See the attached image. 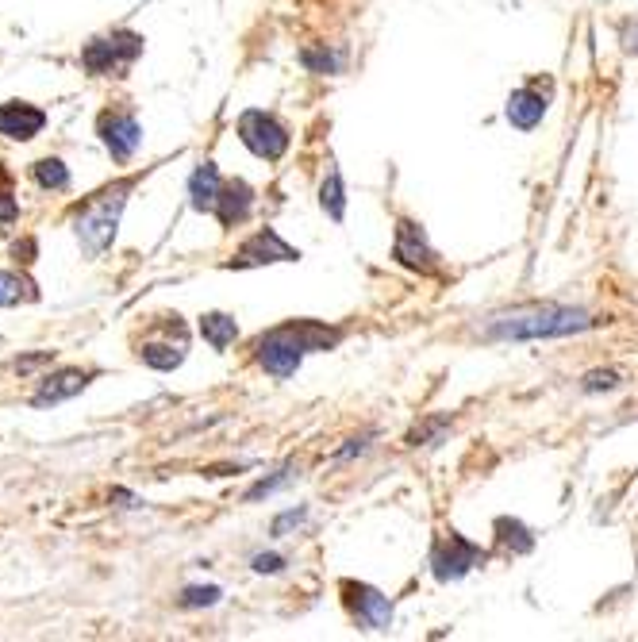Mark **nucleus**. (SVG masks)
Listing matches in <instances>:
<instances>
[{
	"label": "nucleus",
	"mask_w": 638,
	"mask_h": 642,
	"mask_svg": "<svg viewBox=\"0 0 638 642\" xmlns=\"http://www.w3.org/2000/svg\"><path fill=\"white\" fill-rule=\"evenodd\" d=\"M20 216V208H16V200L8 197V193H0V223H12Z\"/></svg>",
	"instance_id": "29"
},
{
	"label": "nucleus",
	"mask_w": 638,
	"mask_h": 642,
	"mask_svg": "<svg viewBox=\"0 0 638 642\" xmlns=\"http://www.w3.org/2000/svg\"><path fill=\"white\" fill-rule=\"evenodd\" d=\"M293 481V470H281V477H270V481H258L250 493H246V500H262V496H270V493H277L281 485H289Z\"/></svg>",
	"instance_id": "25"
},
{
	"label": "nucleus",
	"mask_w": 638,
	"mask_h": 642,
	"mask_svg": "<svg viewBox=\"0 0 638 642\" xmlns=\"http://www.w3.org/2000/svg\"><path fill=\"white\" fill-rule=\"evenodd\" d=\"M127 193H131V181H120L112 189H104L97 200H89L77 216V239L85 243L89 254H100L116 239V223H120V212L127 204Z\"/></svg>",
	"instance_id": "3"
},
{
	"label": "nucleus",
	"mask_w": 638,
	"mask_h": 642,
	"mask_svg": "<svg viewBox=\"0 0 638 642\" xmlns=\"http://www.w3.org/2000/svg\"><path fill=\"white\" fill-rule=\"evenodd\" d=\"M393 258L404 266V270H416V273H439V254L431 250L423 227L412 220H400L396 223V239H393Z\"/></svg>",
	"instance_id": "9"
},
{
	"label": "nucleus",
	"mask_w": 638,
	"mask_h": 642,
	"mask_svg": "<svg viewBox=\"0 0 638 642\" xmlns=\"http://www.w3.org/2000/svg\"><path fill=\"white\" fill-rule=\"evenodd\" d=\"M35 181L43 189H66L70 185V170L58 158H43V162H35Z\"/></svg>",
	"instance_id": "21"
},
{
	"label": "nucleus",
	"mask_w": 638,
	"mask_h": 642,
	"mask_svg": "<svg viewBox=\"0 0 638 642\" xmlns=\"http://www.w3.org/2000/svg\"><path fill=\"white\" fill-rule=\"evenodd\" d=\"M343 600L346 612L354 616L358 627H366V631H389L393 627V604H389V596L377 593L373 585L343 581Z\"/></svg>",
	"instance_id": "6"
},
{
	"label": "nucleus",
	"mask_w": 638,
	"mask_h": 642,
	"mask_svg": "<svg viewBox=\"0 0 638 642\" xmlns=\"http://www.w3.org/2000/svg\"><path fill=\"white\" fill-rule=\"evenodd\" d=\"M304 516H308L304 508H293V512H285V516H277V519H273V535H285L289 527H296V523H304Z\"/></svg>",
	"instance_id": "27"
},
{
	"label": "nucleus",
	"mask_w": 638,
	"mask_h": 642,
	"mask_svg": "<svg viewBox=\"0 0 638 642\" xmlns=\"http://www.w3.org/2000/svg\"><path fill=\"white\" fill-rule=\"evenodd\" d=\"M39 297V289L27 281L24 273H0V304L12 308V304H27V300Z\"/></svg>",
	"instance_id": "19"
},
{
	"label": "nucleus",
	"mask_w": 638,
	"mask_h": 642,
	"mask_svg": "<svg viewBox=\"0 0 638 642\" xmlns=\"http://www.w3.org/2000/svg\"><path fill=\"white\" fill-rule=\"evenodd\" d=\"M223 177L212 162H200L193 177H189V197H193V208L197 212H216V200H220Z\"/></svg>",
	"instance_id": "15"
},
{
	"label": "nucleus",
	"mask_w": 638,
	"mask_h": 642,
	"mask_svg": "<svg viewBox=\"0 0 638 642\" xmlns=\"http://www.w3.org/2000/svg\"><path fill=\"white\" fill-rule=\"evenodd\" d=\"M300 62H304L312 74H335V70L343 66V54L319 47V50H304V54H300Z\"/></svg>",
	"instance_id": "22"
},
{
	"label": "nucleus",
	"mask_w": 638,
	"mask_h": 642,
	"mask_svg": "<svg viewBox=\"0 0 638 642\" xmlns=\"http://www.w3.org/2000/svg\"><path fill=\"white\" fill-rule=\"evenodd\" d=\"M496 531H500V543L512 546L516 554H527L531 546H535V539H531V531L519 523V519H496Z\"/></svg>",
	"instance_id": "20"
},
{
	"label": "nucleus",
	"mask_w": 638,
	"mask_h": 642,
	"mask_svg": "<svg viewBox=\"0 0 638 642\" xmlns=\"http://www.w3.org/2000/svg\"><path fill=\"white\" fill-rule=\"evenodd\" d=\"M254 569H258V573H281V569H285V558H277V554H254Z\"/></svg>",
	"instance_id": "28"
},
{
	"label": "nucleus",
	"mask_w": 638,
	"mask_h": 642,
	"mask_svg": "<svg viewBox=\"0 0 638 642\" xmlns=\"http://www.w3.org/2000/svg\"><path fill=\"white\" fill-rule=\"evenodd\" d=\"M200 335L212 350H227L239 339V323L231 316H223V312H208V316H200Z\"/></svg>",
	"instance_id": "17"
},
{
	"label": "nucleus",
	"mask_w": 638,
	"mask_h": 642,
	"mask_svg": "<svg viewBox=\"0 0 638 642\" xmlns=\"http://www.w3.org/2000/svg\"><path fill=\"white\" fill-rule=\"evenodd\" d=\"M139 54H143V35L116 31L108 39H93L81 54V62H85L89 74H123Z\"/></svg>",
	"instance_id": "4"
},
{
	"label": "nucleus",
	"mask_w": 638,
	"mask_h": 642,
	"mask_svg": "<svg viewBox=\"0 0 638 642\" xmlns=\"http://www.w3.org/2000/svg\"><path fill=\"white\" fill-rule=\"evenodd\" d=\"M481 562H485V550L477 543H469V539H462L458 531L442 535L435 550H431V569H435L439 581H458V577H466L469 569L481 566Z\"/></svg>",
	"instance_id": "7"
},
{
	"label": "nucleus",
	"mask_w": 638,
	"mask_h": 642,
	"mask_svg": "<svg viewBox=\"0 0 638 642\" xmlns=\"http://www.w3.org/2000/svg\"><path fill=\"white\" fill-rule=\"evenodd\" d=\"M139 358L147 362L150 370H177V366L185 362V339H177V343H170V339H150V343H143Z\"/></svg>",
	"instance_id": "16"
},
{
	"label": "nucleus",
	"mask_w": 638,
	"mask_h": 642,
	"mask_svg": "<svg viewBox=\"0 0 638 642\" xmlns=\"http://www.w3.org/2000/svg\"><path fill=\"white\" fill-rule=\"evenodd\" d=\"M581 389H585V393H612V389H619V373L615 370H592V373H585Z\"/></svg>",
	"instance_id": "23"
},
{
	"label": "nucleus",
	"mask_w": 638,
	"mask_h": 642,
	"mask_svg": "<svg viewBox=\"0 0 638 642\" xmlns=\"http://www.w3.org/2000/svg\"><path fill=\"white\" fill-rule=\"evenodd\" d=\"M339 343H343V327H327V323L319 320H289L281 323V327H273V331H266L254 350H258V366L262 370L277 377V381H289L300 370L304 354L335 350Z\"/></svg>",
	"instance_id": "1"
},
{
	"label": "nucleus",
	"mask_w": 638,
	"mask_h": 642,
	"mask_svg": "<svg viewBox=\"0 0 638 642\" xmlns=\"http://www.w3.org/2000/svg\"><path fill=\"white\" fill-rule=\"evenodd\" d=\"M85 385H89V373H81V370H58V373H50V377H43V385H39V393L31 396V404H35V408H47V404H62V400H70V396L81 393Z\"/></svg>",
	"instance_id": "13"
},
{
	"label": "nucleus",
	"mask_w": 638,
	"mask_h": 642,
	"mask_svg": "<svg viewBox=\"0 0 638 642\" xmlns=\"http://www.w3.org/2000/svg\"><path fill=\"white\" fill-rule=\"evenodd\" d=\"M442 427H446V420L423 423V427H416V431H412V435H408V443H412V446H419V443H427V439H439V435H442Z\"/></svg>",
	"instance_id": "26"
},
{
	"label": "nucleus",
	"mask_w": 638,
	"mask_h": 642,
	"mask_svg": "<svg viewBox=\"0 0 638 642\" xmlns=\"http://www.w3.org/2000/svg\"><path fill=\"white\" fill-rule=\"evenodd\" d=\"M319 204H323V212H327L331 220H343V216H346V189H343V177H339V170H327V177H323V189H319Z\"/></svg>",
	"instance_id": "18"
},
{
	"label": "nucleus",
	"mask_w": 638,
	"mask_h": 642,
	"mask_svg": "<svg viewBox=\"0 0 638 642\" xmlns=\"http://www.w3.org/2000/svg\"><path fill=\"white\" fill-rule=\"evenodd\" d=\"M596 327V316L585 308H569V304H535V308H519L492 316L481 335L492 343H527V339H562V335H581Z\"/></svg>",
	"instance_id": "2"
},
{
	"label": "nucleus",
	"mask_w": 638,
	"mask_h": 642,
	"mask_svg": "<svg viewBox=\"0 0 638 642\" xmlns=\"http://www.w3.org/2000/svg\"><path fill=\"white\" fill-rule=\"evenodd\" d=\"M546 108H550V93H542L539 85H523V89H516V93L508 97L504 116H508V124L519 127V131H535V127L542 124V116H546Z\"/></svg>",
	"instance_id": "11"
},
{
	"label": "nucleus",
	"mask_w": 638,
	"mask_h": 642,
	"mask_svg": "<svg viewBox=\"0 0 638 642\" xmlns=\"http://www.w3.org/2000/svg\"><path fill=\"white\" fill-rule=\"evenodd\" d=\"M100 139H104V147L112 150V158L127 162L139 150V143H143V127L127 112H104L100 116Z\"/></svg>",
	"instance_id": "10"
},
{
	"label": "nucleus",
	"mask_w": 638,
	"mask_h": 642,
	"mask_svg": "<svg viewBox=\"0 0 638 642\" xmlns=\"http://www.w3.org/2000/svg\"><path fill=\"white\" fill-rule=\"evenodd\" d=\"M300 250L289 247L273 227H262L258 235H250L243 247L231 254L227 270H250V266H270V262H296Z\"/></svg>",
	"instance_id": "8"
},
{
	"label": "nucleus",
	"mask_w": 638,
	"mask_h": 642,
	"mask_svg": "<svg viewBox=\"0 0 638 642\" xmlns=\"http://www.w3.org/2000/svg\"><path fill=\"white\" fill-rule=\"evenodd\" d=\"M250 208H254V189L235 177V181H223L220 200H216V212H212V216H216L223 227H239V223H246Z\"/></svg>",
	"instance_id": "12"
},
{
	"label": "nucleus",
	"mask_w": 638,
	"mask_h": 642,
	"mask_svg": "<svg viewBox=\"0 0 638 642\" xmlns=\"http://www.w3.org/2000/svg\"><path fill=\"white\" fill-rule=\"evenodd\" d=\"M220 600V589L216 585H193V589H185L181 593V608H208V604H216Z\"/></svg>",
	"instance_id": "24"
},
{
	"label": "nucleus",
	"mask_w": 638,
	"mask_h": 642,
	"mask_svg": "<svg viewBox=\"0 0 638 642\" xmlns=\"http://www.w3.org/2000/svg\"><path fill=\"white\" fill-rule=\"evenodd\" d=\"M239 139H243V147L250 154H258V158H266V162H277L285 150H289V131L285 124L270 116V112H262V108H250L239 116Z\"/></svg>",
	"instance_id": "5"
},
{
	"label": "nucleus",
	"mask_w": 638,
	"mask_h": 642,
	"mask_svg": "<svg viewBox=\"0 0 638 642\" xmlns=\"http://www.w3.org/2000/svg\"><path fill=\"white\" fill-rule=\"evenodd\" d=\"M47 124V116L31 104H0V135L8 139H35Z\"/></svg>",
	"instance_id": "14"
}]
</instances>
